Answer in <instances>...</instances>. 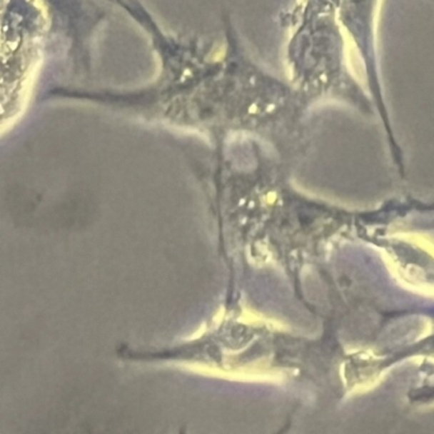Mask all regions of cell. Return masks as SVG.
Segmentation results:
<instances>
[{
	"mask_svg": "<svg viewBox=\"0 0 434 434\" xmlns=\"http://www.w3.org/2000/svg\"><path fill=\"white\" fill-rule=\"evenodd\" d=\"M32 6H35L36 9L42 14V17L49 21V11H47L46 3L44 0H29Z\"/></svg>",
	"mask_w": 434,
	"mask_h": 434,
	"instance_id": "6da1fadb",
	"label": "cell"
},
{
	"mask_svg": "<svg viewBox=\"0 0 434 434\" xmlns=\"http://www.w3.org/2000/svg\"><path fill=\"white\" fill-rule=\"evenodd\" d=\"M226 58V47L219 46L218 50H216L214 53L211 54V61L213 63H217V61H222Z\"/></svg>",
	"mask_w": 434,
	"mask_h": 434,
	"instance_id": "7a4b0ae2",
	"label": "cell"
}]
</instances>
